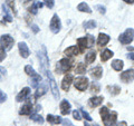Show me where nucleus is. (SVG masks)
<instances>
[{"instance_id":"20","label":"nucleus","mask_w":134,"mask_h":126,"mask_svg":"<svg viewBox=\"0 0 134 126\" xmlns=\"http://www.w3.org/2000/svg\"><path fill=\"white\" fill-rule=\"evenodd\" d=\"M123 66H124L123 61H122V60H120V59H115V60H113V61H112V67H113V69L116 70V71L122 70Z\"/></svg>"},{"instance_id":"11","label":"nucleus","mask_w":134,"mask_h":126,"mask_svg":"<svg viewBox=\"0 0 134 126\" xmlns=\"http://www.w3.org/2000/svg\"><path fill=\"white\" fill-rule=\"evenodd\" d=\"M72 82H73V75L72 74H67L66 76L64 77V79H63V82H62V88L64 90H68Z\"/></svg>"},{"instance_id":"47","label":"nucleus","mask_w":134,"mask_h":126,"mask_svg":"<svg viewBox=\"0 0 134 126\" xmlns=\"http://www.w3.org/2000/svg\"><path fill=\"white\" fill-rule=\"evenodd\" d=\"M94 126H98V125H94Z\"/></svg>"},{"instance_id":"29","label":"nucleus","mask_w":134,"mask_h":126,"mask_svg":"<svg viewBox=\"0 0 134 126\" xmlns=\"http://www.w3.org/2000/svg\"><path fill=\"white\" fill-rule=\"evenodd\" d=\"M46 91H47V86L46 85H43L41 87H38V90H37V93H36V97H39V96L44 95Z\"/></svg>"},{"instance_id":"22","label":"nucleus","mask_w":134,"mask_h":126,"mask_svg":"<svg viewBox=\"0 0 134 126\" xmlns=\"http://www.w3.org/2000/svg\"><path fill=\"white\" fill-rule=\"evenodd\" d=\"M77 9H78L79 11L87 12V14H91V12H92V9L88 7V5H87V3H85V2H81V3H79V5L77 6Z\"/></svg>"},{"instance_id":"12","label":"nucleus","mask_w":134,"mask_h":126,"mask_svg":"<svg viewBox=\"0 0 134 126\" xmlns=\"http://www.w3.org/2000/svg\"><path fill=\"white\" fill-rule=\"evenodd\" d=\"M29 94H30V89H29L28 87L23 88V90L17 95V102H23V100H25L29 96Z\"/></svg>"},{"instance_id":"16","label":"nucleus","mask_w":134,"mask_h":126,"mask_svg":"<svg viewBox=\"0 0 134 126\" xmlns=\"http://www.w3.org/2000/svg\"><path fill=\"white\" fill-rule=\"evenodd\" d=\"M65 55L67 57H72V56H76L79 54V49L76 47V46H72V47H69V48H67L65 50Z\"/></svg>"},{"instance_id":"13","label":"nucleus","mask_w":134,"mask_h":126,"mask_svg":"<svg viewBox=\"0 0 134 126\" xmlns=\"http://www.w3.org/2000/svg\"><path fill=\"white\" fill-rule=\"evenodd\" d=\"M18 48H19V51H20V55L24 58H27L29 56V49H28V46L25 44V43H19L18 44Z\"/></svg>"},{"instance_id":"28","label":"nucleus","mask_w":134,"mask_h":126,"mask_svg":"<svg viewBox=\"0 0 134 126\" xmlns=\"http://www.w3.org/2000/svg\"><path fill=\"white\" fill-rule=\"evenodd\" d=\"M85 70H86L85 64H83V62H79V64L77 65V67H76V73L77 74H84V73H85Z\"/></svg>"},{"instance_id":"31","label":"nucleus","mask_w":134,"mask_h":126,"mask_svg":"<svg viewBox=\"0 0 134 126\" xmlns=\"http://www.w3.org/2000/svg\"><path fill=\"white\" fill-rule=\"evenodd\" d=\"M84 27H85V29H93L96 27V22L94 20H90V21L84 22Z\"/></svg>"},{"instance_id":"17","label":"nucleus","mask_w":134,"mask_h":126,"mask_svg":"<svg viewBox=\"0 0 134 126\" xmlns=\"http://www.w3.org/2000/svg\"><path fill=\"white\" fill-rule=\"evenodd\" d=\"M77 44L79 46V54H82L85 48H87V39H86V36L85 37H82V38H78L77 39Z\"/></svg>"},{"instance_id":"8","label":"nucleus","mask_w":134,"mask_h":126,"mask_svg":"<svg viewBox=\"0 0 134 126\" xmlns=\"http://www.w3.org/2000/svg\"><path fill=\"white\" fill-rule=\"evenodd\" d=\"M60 27H62V25H60L59 18H58L57 15H54V17L52 18V21H50V25H49L50 30H52L54 33H58L60 30Z\"/></svg>"},{"instance_id":"15","label":"nucleus","mask_w":134,"mask_h":126,"mask_svg":"<svg viewBox=\"0 0 134 126\" xmlns=\"http://www.w3.org/2000/svg\"><path fill=\"white\" fill-rule=\"evenodd\" d=\"M60 112L63 115H67L70 112V104H69V102H67L66 99H64L60 103Z\"/></svg>"},{"instance_id":"4","label":"nucleus","mask_w":134,"mask_h":126,"mask_svg":"<svg viewBox=\"0 0 134 126\" xmlns=\"http://www.w3.org/2000/svg\"><path fill=\"white\" fill-rule=\"evenodd\" d=\"M133 38H134V30L132 28H129L120 36V41L123 45H127L130 43H132Z\"/></svg>"},{"instance_id":"1","label":"nucleus","mask_w":134,"mask_h":126,"mask_svg":"<svg viewBox=\"0 0 134 126\" xmlns=\"http://www.w3.org/2000/svg\"><path fill=\"white\" fill-rule=\"evenodd\" d=\"M100 115H102V119H103V123L105 124L106 126H112L113 124L116 122V113L115 112H110L107 107H102L100 108Z\"/></svg>"},{"instance_id":"14","label":"nucleus","mask_w":134,"mask_h":126,"mask_svg":"<svg viewBox=\"0 0 134 126\" xmlns=\"http://www.w3.org/2000/svg\"><path fill=\"white\" fill-rule=\"evenodd\" d=\"M90 73H91V76L93 77L94 79H99L100 77H102V75H103V69H102V67L97 66V67H95V68L92 69Z\"/></svg>"},{"instance_id":"6","label":"nucleus","mask_w":134,"mask_h":126,"mask_svg":"<svg viewBox=\"0 0 134 126\" xmlns=\"http://www.w3.org/2000/svg\"><path fill=\"white\" fill-rule=\"evenodd\" d=\"M0 44H1V47L5 50H10L12 45H14V38L9 35H3L0 38Z\"/></svg>"},{"instance_id":"32","label":"nucleus","mask_w":134,"mask_h":126,"mask_svg":"<svg viewBox=\"0 0 134 126\" xmlns=\"http://www.w3.org/2000/svg\"><path fill=\"white\" fill-rule=\"evenodd\" d=\"M86 39H87V47H92L95 43V39L92 35H86Z\"/></svg>"},{"instance_id":"37","label":"nucleus","mask_w":134,"mask_h":126,"mask_svg":"<svg viewBox=\"0 0 134 126\" xmlns=\"http://www.w3.org/2000/svg\"><path fill=\"white\" fill-rule=\"evenodd\" d=\"M44 1H45V5L47 6L49 9H52L54 7V0H44Z\"/></svg>"},{"instance_id":"5","label":"nucleus","mask_w":134,"mask_h":126,"mask_svg":"<svg viewBox=\"0 0 134 126\" xmlns=\"http://www.w3.org/2000/svg\"><path fill=\"white\" fill-rule=\"evenodd\" d=\"M45 73H46V75H47V78H48V81H49L50 88H52V91H53V94H54V97H55V98H59L58 87H57V85H56V82H55V79H54L52 73H50L49 70H46Z\"/></svg>"},{"instance_id":"43","label":"nucleus","mask_w":134,"mask_h":126,"mask_svg":"<svg viewBox=\"0 0 134 126\" xmlns=\"http://www.w3.org/2000/svg\"><path fill=\"white\" fill-rule=\"evenodd\" d=\"M32 30H34V32H38L39 31V28L36 26V25H34L32 26Z\"/></svg>"},{"instance_id":"19","label":"nucleus","mask_w":134,"mask_h":126,"mask_svg":"<svg viewBox=\"0 0 134 126\" xmlns=\"http://www.w3.org/2000/svg\"><path fill=\"white\" fill-rule=\"evenodd\" d=\"M102 103H103V97H100V96H94V97H92L90 99V105L93 107L98 106Z\"/></svg>"},{"instance_id":"42","label":"nucleus","mask_w":134,"mask_h":126,"mask_svg":"<svg viewBox=\"0 0 134 126\" xmlns=\"http://www.w3.org/2000/svg\"><path fill=\"white\" fill-rule=\"evenodd\" d=\"M93 89H94L95 91H99V86H98L96 83H93Z\"/></svg>"},{"instance_id":"40","label":"nucleus","mask_w":134,"mask_h":126,"mask_svg":"<svg viewBox=\"0 0 134 126\" xmlns=\"http://www.w3.org/2000/svg\"><path fill=\"white\" fill-rule=\"evenodd\" d=\"M7 5H9L11 10H15V2L14 0H7Z\"/></svg>"},{"instance_id":"18","label":"nucleus","mask_w":134,"mask_h":126,"mask_svg":"<svg viewBox=\"0 0 134 126\" xmlns=\"http://www.w3.org/2000/svg\"><path fill=\"white\" fill-rule=\"evenodd\" d=\"M108 41H110V36L105 35V33H99L98 39H97V43L99 46H105Z\"/></svg>"},{"instance_id":"27","label":"nucleus","mask_w":134,"mask_h":126,"mask_svg":"<svg viewBox=\"0 0 134 126\" xmlns=\"http://www.w3.org/2000/svg\"><path fill=\"white\" fill-rule=\"evenodd\" d=\"M30 119L34 121V122H37V123H39V124H43L44 123V118L41 116H39L38 114H32L30 116Z\"/></svg>"},{"instance_id":"2","label":"nucleus","mask_w":134,"mask_h":126,"mask_svg":"<svg viewBox=\"0 0 134 126\" xmlns=\"http://www.w3.org/2000/svg\"><path fill=\"white\" fill-rule=\"evenodd\" d=\"M25 71H26V74H28L29 76L32 77V81H31L32 87H37V86H38V84H40V81H41L40 75L37 74L35 71V69H34L30 65H27L26 67H25Z\"/></svg>"},{"instance_id":"46","label":"nucleus","mask_w":134,"mask_h":126,"mask_svg":"<svg viewBox=\"0 0 134 126\" xmlns=\"http://www.w3.org/2000/svg\"><path fill=\"white\" fill-rule=\"evenodd\" d=\"M85 126H90V125L88 124H85Z\"/></svg>"},{"instance_id":"45","label":"nucleus","mask_w":134,"mask_h":126,"mask_svg":"<svg viewBox=\"0 0 134 126\" xmlns=\"http://www.w3.org/2000/svg\"><path fill=\"white\" fill-rule=\"evenodd\" d=\"M126 3H130V5H132V3H134V0H124Z\"/></svg>"},{"instance_id":"7","label":"nucleus","mask_w":134,"mask_h":126,"mask_svg":"<svg viewBox=\"0 0 134 126\" xmlns=\"http://www.w3.org/2000/svg\"><path fill=\"white\" fill-rule=\"evenodd\" d=\"M74 85H75V88H77L78 90H85L88 87V79L86 77H78L75 79Z\"/></svg>"},{"instance_id":"36","label":"nucleus","mask_w":134,"mask_h":126,"mask_svg":"<svg viewBox=\"0 0 134 126\" xmlns=\"http://www.w3.org/2000/svg\"><path fill=\"white\" fill-rule=\"evenodd\" d=\"M6 57V53H5V49L2 47H0V62H1Z\"/></svg>"},{"instance_id":"26","label":"nucleus","mask_w":134,"mask_h":126,"mask_svg":"<svg viewBox=\"0 0 134 126\" xmlns=\"http://www.w3.org/2000/svg\"><path fill=\"white\" fill-rule=\"evenodd\" d=\"M2 8H3V15H5V19L7 20V21H12V17L11 15L9 14V11H8V7L7 5H2Z\"/></svg>"},{"instance_id":"38","label":"nucleus","mask_w":134,"mask_h":126,"mask_svg":"<svg viewBox=\"0 0 134 126\" xmlns=\"http://www.w3.org/2000/svg\"><path fill=\"white\" fill-rule=\"evenodd\" d=\"M73 116H74V118L77 119V121H81V119H82L81 114H79L78 111H74V112H73Z\"/></svg>"},{"instance_id":"24","label":"nucleus","mask_w":134,"mask_h":126,"mask_svg":"<svg viewBox=\"0 0 134 126\" xmlns=\"http://www.w3.org/2000/svg\"><path fill=\"white\" fill-rule=\"evenodd\" d=\"M47 121L52 124H59L62 122V118L59 116H55V115H48L47 116Z\"/></svg>"},{"instance_id":"9","label":"nucleus","mask_w":134,"mask_h":126,"mask_svg":"<svg viewBox=\"0 0 134 126\" xmlns=\"http://www.w3.org/2000/svg\"><path fill=\"white\" fill-rule=\"evenodd\" d=\"M38 57L40 60V67L45 73L46 70H48V58H47V55H46L45 47H43V53H40V51L38 53Z\"/></svg>"},{"instance_id":"10","label":"nucleus","mask_w":134,"mask_h":126,"mask_svg":"<svg viewBox=\"0 0 134 126\" xmlns=\"http://www.w3.org/2000/svg\"><path fill=\"white\" fill-rule=\"evenodd\" d=\"M121 79L125 83H129V82H132L134 79V70L133 69H129V70H125L121 74Z\"/></svg>"},{"instance_id":"30","label":"nucleus","mask_w":134,"mask_h":126,"mask_svg":"<svg viewBox=\"0 0 134 126\" xmlns=\"http://www.w3.org/2000/svg\"><path fill=\"white\" fill-rule=\"evenodd\" d=\"M41 7H43V3H41V2H36L34 6H31L30 12H32V14H37V10L40 9Z\"/></svg>"},{"instance_id":"23","label":"nucleus","mask_w":134,"mask_h":126,"mask_svg":"<svg viewBox=\"0 0 134 126\" xmlns=\"http://www.w3.org/2000/svg\"><path fill=\"white\" fill-rule=\"evenodd\" d=\"M30 113H31V105L26 104V105H24L23 108L20 110L19 114L20 115H30Z\"/></svg>"},{"instance_id":"41","label":"nucleus","mask_w":134,"mask_h":126,"mask_svg":"<svg viewBox=\"0 0 134 126\" xmlns=\"http://www.w3.org/2000/svg\"><path fill=\"white\" fill-rule=\"evenodd\" d=\"M63 124H64V126H73L69 119H64L63 121Z\"/></svg>"},{"instance_id":"34","label":"nucleus","mask_w":134,"mask_h":126,"mask_svg":"<svg viewBox=\"0 0 134 126\" xmlns=\"http://www.w3.org/2000/svg\"><path fill=\"white\" fill-rule=\"evenodd\" d=\"M120 91H121V89H120V87H119V86H113V87H112V89H111V93H112L113 95L119 94Z\"/></svg>"},{"instance_id":"21","label":"nucleus","mask_w":134,"mask_h":126,"mask_svg":"<svg viewBox=\"0 0 134 126\" xmlns=\"http://www.w3.org/2000/svg\"><path fill=\"white\" fill-rule=\"evenodd\" d=\"M113 55H114L113 51H111L110 49H105L102 54H100V59H102V61H106V60L110 59Z\"/></svg>"},{"instance_id":"39","label":"nucleus","mask_w":134,"mask_h":126,"mask_svg":"<svg viewBox=\"0 0 134 126\" xmlns=\"http://www.w3.org/2000/svg\"><path fill=\"white\" fill-rule=\"evenodd\" d=\"M96 8V9H97L99 12H100V14H105V8H104L103 6H100V5H97V6H96L95 7Z\"/></svg>"},{"instance_id":"25","label":"nucleus","mask_w":134,"mask_h":126,"mask_svg":"<svg viewBox=\"0 0 134 126\" xmlns=\"http://www.w3.org/2000/svg\"><path fill=\"white\" fill-rule=\"evenodd\" d=\"M95 58H96V53H95V50H94V51H90L88 54H86L85 60H86V62L91 64V62H93L95 60Z\"/></svg>"},{"instance_id":"3","label":"nucleus","mask_w":134,"mask_h":126,"mask_svg":"<svg viewBox=\"0 0 134 126\" xmlns=\"http://www.w3.org/2000/svg\"><path fill=\"white\" fill-rule=\"evenodd\" d=\"M57 68V73L63 74V73H67L70 68H72V61L67 58H64V59H60L59 62L56 66Z\"/></svg>"},{"instance_id":"44","label":"nucleus","mask_w":134,"mask_h":126,"mask_svg":"<svg viewBox=\"0 0 134 126\" xmlns=\"http://www.w3.org/2000/svg\"><path fill=\"white\" fill-rule=\"evenodd\" d=\"M127 58H129V59L134 60V54H133V53H130L129 55H127Z\"/></svg>"},{"instance_id":"33","label":"nucleus","mask_w":134,"mask_h":126,"mask_svg":"<svg viewBox=\"0 0 134 126\" xmlns=\"http://www.w3.org/2000/svg\"><path fill=\"white\" fill-rule=\"evenodd\" d=\"M81 113H82V115L84 116V118H86L87 121H92V117L90 116V114H88V113H87V112H85V111H84V110H81Z\"/></svg>"},{"instance_id":"35","label":"nucleus","mask_w":134,"mask_h":126,"mask_svg":"<svg viewBox=\"0 0 134 126\" xmlns=\"http://www.w3.org/2000/svg\"><path fill=\"white\" fill-rule=\"evenodd\" d=\"M6 99H7V95H6L5 93H3V91H2L1 89H0V104L3 103Z\"/></svg>"}]
</instances>
